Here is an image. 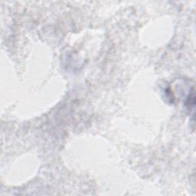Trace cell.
Returning a JSON list of instances; mask_svg holds the SVG:
<instances>
[{
  "instance_id": "6da1fadb",
  "label": "cell",
  "mask_w": 196,
  "mask_h": 196,
  "mask_svg": "<svg viewBox=\"0 0 196 196\" xmlns=\"http://www.w3.org/2000/svg\"><path fill=\"white\" fill-rule=\"evenodd\" d=\"M195 91H194V89L192 90V93H191L189 95V97H188V99H187V102H186V105L189 107V108H192L193 107L195 106Z\"/></svg>"
}]
</instances>
